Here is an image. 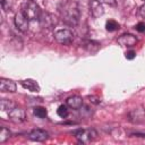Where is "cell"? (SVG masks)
Segmentation results:
<instances>
[{"label": "cell", "instance_id": "cell-16", "mask_svg": "<svg viewBox=\"0 0 145 145\" xmlns=\"http://www.w3.org/2000/svg\"><path fill=\"white\" fill-rule=\"evenodd\" d=\"M33 113H34V116H36V117L40 118V119H44V118H46V116H48V111H46V109L43 108V106H35V108L33 109Z\"/></svg>", "mask_w": 145, "mask_h": 145}, {"label": "cell", "instance_id": "cell-4", "mask_svg": "<svg viewBox=\"0 0 145 145\" xmlns=\"http://www.w3.org/2000/svg\"><path fill=\"white\" fill-rule=\"evenodd\" d=\"M54 40L62 45H68L74 40V33L69 28H61L54 32Z\"/></svg>", "mask_w": 145, "mask_h": 145}, {"label": "cell", "instance_id": "cell-28", "mask_svg": "<svg viewBox=\"0 0 145 145\" xmlns=\"http://www.w3.org/2000/svg\"><path fill=\"white\" fill-rule=\"evenodd\" d=\"M142 1H145V0H142Z\"/></svg>", "mask_w": 145, "mask_h": 145}, {"label": "cell", "instance_id": "cell-11", "mask_svg": "<svg viewBox=\"0 0 145 145\" xmlns=\"http://www.w3.org/2000/svg\"><path fill=\"white\" fill-rule=\"evenodd\" d=\"M16 83L8 78H1L0 79V91L3 93H14L16 92Z\"/></svg>", "mask_w": 145, "mask_h": 145}, {"label": "cell", "instance_id": "cell-6", "mask_svg": "<svg viewBox=\"0 0 145 145\" xmlns=\"http://www.w3.org/2000/svg\"><path fill=\"white\" fill-rule=\"evenodd\" d=\"M8 114H9V119L15 123H20L26 120V112L24 109L19 106H15L14 109H11L8 112Z\"/></svg>", "mask_w": 145, "mask_h": 145}, {"label": "cell", "instance_id": "cell-24", "mask_svg": "<svg viewBox=\"0 0 145 145\" xmlns=\"http://www.w3.org/2000/svg\"><path fill=\"white\" fill-rule=\"evenodd\" d=\"M135 28H136V31H138V32H140V33L145 32V23H138V24L135 26Z\"/></svg>", "mask_w": 145, "mask_h": 145}, {"label": "cell", "instance_id": "cell-20", "mask_svg": "<svg viewBox=\"0 0 145 145\" xmlns=\"http://www.w3.org/2000/svg\"><path fill=\"white\" fill-rule=\"evenodd\" d=\"M1 7L5 11H10L11 10V1L10 0H1Z\"/></svg>", "mask_w": 145, "mask_h": 145}, {"label": "cell", "instance_id": "cell-27", "mask_svg": "<svg viewBox=\"0 0 145 145\" xmlns=\"http://www.w3.org/2000/svg\"><path fill=\"white\" fill-rule=\"evenodd\" d=\"M31 1H34V0H31Z\"/></svg>", "mask_w": 145, "mask_h": 145}, {"label": "cell", "instance_id": "cell-9", "mask_svg": "<svg viewBox=\"0 0 145 145\" xmlns=\"http://www.w3.org/2000/svg\"><path fill=\"white\" fill-rule=\"evenodd\" d=\"M48 137H49L48 131H45L44 129H41V128L33 129L28 133V138L34 142H44L48 139Z\"/></svg>", "mask_w": 145, "mask_h": 145}, {"label": "cell", "instance_id": "cell-8", "mask_svg": "<svg viewBox=\"0 0 145 145\" xmlns=\"http://www.w3.org/2000/svg\"><path fill=\"white\" fill-rule=\"evenodd\" d=\"M14 22H15V25L18 28V31H20L23 33H25V32L28 31V18L22 11H18L15 15Z\"/></svg>", "mask_w": 145, "mask_h": 145}, {"label": "cell", "instance_id": "cell-3", "mask_svg": "<svg viewBox=\"0 0 145 145\" xmlns=\"http://www.w3.org/2000/svg\"><path fill=\"white\" fill-rule=\"evenodd\" d=\"M75 137L77 138V140L79 143L83 144H87L93 142L96 137H97V133L95 129L93 128H87V129H78L76 131H74Z\"/></svg>", "mask_w": 145, "mask_h": 145}, {"label": "cell", "instance_id": "cell-14", "mask_svg": "<svg viewBox=\"0 0 145 145\" xmlns=\"http://www.w3.org/2000/svg\"><path fill=\"white\" fill-rule=\"evenodd\" d=\"M91 14L94 17H100L104 14V9L102 7V3L97 2L96 0H92L91 1Z\"/></svg>", "mask_w": 145, "mask_h": 145}, {"label": "cell", "instance_id": "cell-2", "mask_svg": "<svg viewBox=\"0 0 145 145\" xmlns=\"http://www.w3.org/2000/svg\"><path fill=\"white\" fill-rule=\"evenodd\" d=\"M20 11L28 18V20L39 19L41 14H42L39 5L35 1H31V0H27L26 2H24L22 5V10Z\"/></svg>", "mask_w": 145, "mask_h": 145}, {"label": "cell", "instance_id": "cell-1", "mask_svg": "<svg viewBox=\"0 0 145 145\" xmlns=\"http://www.w3.org/2000/svg\"><path fill=\"white\" fill-rule=\"evenodd\" d=\"M61 15H62V19L66 24L68 25H76L79 20V10H78V6L76 2L69 1L67 2L62 10H61Z\"/></svg>", "mask_w": 145, "mask_h": 145}, {"label": "cell", "instance_id": "cell-7", "mask_svg": "<svg viewBox=\"0 0 145 145\" xmlns=\"http://www.w3.org/2000/svg\"><path fill=\"white\" fill-rule=\"evenodd\" d=\"M117 42H118V44H120L123 48H131L137 44L138 40L135 35H133L130 33H125L117 39Z\"/></svg>", "mask_w": 145, "mask_h": 145}, {"label": "cell", "instance_id": "cell-13", "mask_svg": "<svg viewBox=\"0 0 145 145\" xmlns=\"http://www.w3.org/2000/svg\"><path fill=\"white\" fill-rule=\"evenodd\" d=\"M20 84L25 89H27L29 92H34V93L40 92V85L34 79H25V80H22Z\"/></svg>", "mask_w": 145, "mask_h": 145}, {"label": "cell", "instance_id": "cell-19", "mask_svg": "<svg viewBox=\"0 0 145 145\" xmlns=\"http://www.w3.org/2000/svg\"><path fill=\"white\" fill-rule=\"evenodd\" d=\"M68 105L67 104H61V105H59V108L57 109V113H58V116L59 117H61V118H66L67 116H68Z\"/></svg>", "mask_w": 145, "mask_h": 145}, {"label": "cell", "instance_id": "cell-18", "mask_svg": "<svg viewBox=\"0 0 145 145\" xmlns=\"http://www.w3.org/2000/svg\"><path fill=\"white\" fill-rule=\"evenodd\" d=\"M119 24H118V22H116L114 19H109V20H106V23H105V29L108 31V32H114V31H117V29H119Z\"/></svg>", "mask_w": 145, "mask_h": 145}, {"label": "cell", "instance_id": "cell-12", "mask_svg": "<svg viewBox=\"0 0 145 145\" xmlns=\"http://www.w3.org/2000/svg\"><path fill=\"white\" fill-rule=\"evenodd\" d=\"M66 104L70 108V109H74V110H78L83 106V99L78 95H72V96H69L67 100H66Z\"/></svg>", "mask_w": 145, "mask_h": 145}, {"label": "cell", "instance_id": "cell-21", "mask_svg": "<svg viewBox=\"0 0 145 145\" xmlns=\"http://www.w3.org/2000/svg\"><path fill=\"white\" fill-rule=\"evenodd\" d=\"M95 44H97V43H96V42H94V41H87V42L84 44V48H85L86 50L91 51V52H94V51H93V49H92V46H93V45H95Z\"/></svg>", "mask_w": 145, "mask_h": 145}, {"label": "cell", "instance_id": "cell-17", "mask_svg": "<svg viewBox=\"0 0 145 145\" xmlns=\"http://www.w3.org/2000/svg\"><path fill=\"white\" fill-rule=\"evenodd\" d=\"M11 136V133L8 128L6 127H1V130H0V144H3L6 143Z\"/></svg>", "mask_w": 145, "mask_h": 145}, {"label": "cell", "instance_id": "cell-22", "mask_svg": "<svg viewBox=\"0 0 145 145\" xmlns=\"http://www.w3.org/2000/svg\"><path fill=\"white\" fill-rule=\"evenodd\" d=\"M135 57H136V52H135L134 50H129V51L126 52V58H127L128 60H133Z\"/></svg>", "mask_w": 145, "mask_h": 145}, {"label": "cell", "instance_id": "cell-10", "mask_svg": "<svg viewBox=\"0 0 145 145\" xmlns=\"http://www.w3.org/2000/svg\"><path fill=\"white\" fill-rule=\"evenodd\" d=\"M128 119H129V121H131L134 123H139L145 119V111L142 108L133 109L128 113Z\"/></svg>", "mask_w": 145, "mask_h": 145}, {"label": "cell", "instance_id": "cell-25", "mask_svg": "<svg viewBox=\"0 0 145 145\" xmlns=\"http://www.w3.org/2000/svg\"><path fill=\"white\" fill-rule=\"evenodd\" d=\"M139 15H140L143 18H145V3L139 8Z\"/></svg>", "mask_w": 145, "mask_h": 145}, {"label": "cell", "instance_id": "cell-23", "mask_svg": "<svg viewBox=\"0 0 145 145\" xmlns=\"http://www.w3.org/2000/svg\"><path fill=\"white\" fill-rule=\"evenodd\" d=\"M96 1L100 2V3L109 5V6H116V5H117V1H116V0H96Z\"/></svg>", "mask_w": 145, "mask_h": 145}, {"label": "cell", "instance_id": "cell-15", "mask_svg": "<svg viewBox=\"0 0 145 145\" xmlns=\"http://www.w3.org/2000/svg\"><path fill=\"white\" fill-rule=\"evenodd\" d=\"M0 106H1V110H2V111H8V112H9L11 109L15 108V104H14V102L10 101V100L1 99V101H0Z\"/></svg>", "mask_w": 145, "mask_h": 145}, {"label": "cell", "instance_id": "cell-5", "mask_svg": "<svg viewBox=\"0 0 145 145\" xmlns=\"http://www.w3.org/2000/svg\"><path fill=\"white\" fill-rule=\"evenodd\" d=\"M39 20H40L41 26L44 28H48V29H52L58 24L57 17L53 16L52 14H49V12H42Z\"/></svg>", "mask_w": 145, "mask_h": 145}, {"label": "cell", "instance_id": "cell-26", "mask_svg": "<svg viewBox=\"0 0 145 145\" xmlns=\"http://www.w3.org/2000/svg\"><path fill=\"white\" fill-rule=\"evenodd\" d=\"M89 100H91L93 103H99V102H100V100H99L97 97H95V96H89Z\"/></svg>", "mask_w": 145, "mask_h": 145}]
</instances>
